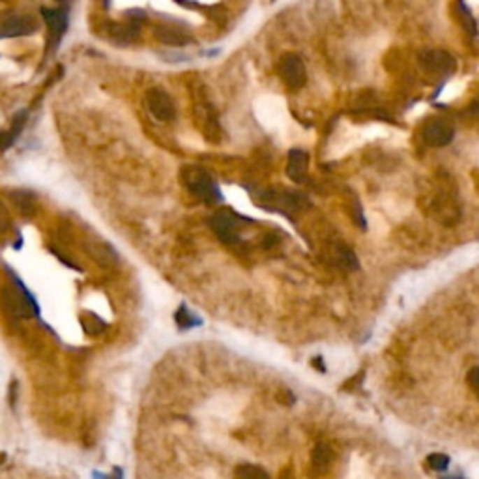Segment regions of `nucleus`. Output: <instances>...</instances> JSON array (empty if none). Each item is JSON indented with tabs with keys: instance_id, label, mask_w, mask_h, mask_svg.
I'll use <instances>...</instances> for the list:
<instances>
[{
	"instance_id": "f257e3e1",
	"label": "nucleus",
	"mask_w": 479,
	"mask_h": 479,
	"mask_svg": "<svg viewBox=\"0 0 479 479\" xmlns=\"http://www.w3.org/2000/svg\"><path fill=\"white\" fill-rule=\"evenodd\" d=\"M15 283L17 287L8 285L0 290V309L12 318H27L40 313V307L36 306L34 298L24 289L23 283L19 279H15Z\"/></svg>"
},
{
	"instance_id": "f03ea898",
	"label": "nucleus",
	"mask_w": 479,
	"mask_h": 479,
	"mask_svg": "<svg viewBox=\"0 0 479 479\" xmlns=\"http://www.w3.org/2000/svg\"><path fill=\"white\" fill-rule=\"evenodd\" d=\"M182 182L187 190L195 196H199L204 202H220L221 196L220 185L215 184L214 176L206 171V169L196 167V165H187L182 169Z\"/></svg>"
},
{
	"instance_id": "7ed1b4c3",
	"label": "nucleus",
	"mask_w": 479,
	"mask_h": 479,
	"mask_svg": "<svg viewBox=\"0 0 479 479\" xmlns=\"http://www.w3.org/2000/svg\"><path fill=\"white\" fill-rule=\"evenodd\" d=\"M423 143L433 148H444L455 139V127L444 118H429L420 129Z\"/></svg>"
},
{
	"instance_id": "20e7f679",
	"label": "nucleus",
	"mask_w": 479,
	"mask_h": 479,
	"mask_svg": "<svg viewBox=\"0 0 479 479\" xmlns=\"http://www.w3.org/2000/svg\"><path fill=\"white\" fill-rule=\"evenodd\" d=\"M210 227L223 243H236L240 238L242 221L231 210H220L210 217Z\"/></svg>"
},
{
	"instance_id": "39448f33",
	"label": "nucleus",
	"mask_w": 479,
	"mask_h": 479,
	"mask_svg": "<svg viewBox=\"0 0 479 479\" xmlns=\"http://www.w3.org/2000/svg\"><path fill=\"white\" fill-rule=\"evenodd\" d=\"M279 73H281V79L285 81V85L290 88V90H300L303 88V85L307 83V70L306 64L301 60V57L294 55V52H289L281 58L279 62Z\"/></svg>"
},
{
	"instance_id": "423d86ee",
	"label": "nucleus",
	"mask_w": 479,
	"mask_h": 479,
	"mask_svg": "<svg viewBox=\"0 0 479 479\" xmlns=\"http://www.w3.org/2000/svg\"><path fill=\"white\" fill-rule=\"evenodd\" d=\"M41 15H43V21L49 29V51H55L66 34V30H68V23H70L68 10L64 6L41 8Z\"/></svg>"
},
{
	"instance_id": "0eeeda50",
	"label": "nucleus",
	"mask_w": 479,
	"mask_h": 479,
	"mask_svg": "<svg viewBox=\"0 0 479 479\" xmlns=\"http://www.w3.org/2000/svg\"><path fill=\"white\" fill-rule=\"evenodd\" d=\"M146 107L152 113V116L159 122H171L176 116L173 98L163 88H150L146 92Z\"/></svg>"
},
{
	"instance_id": "6e6552de",
	"label": "nucleus",
	"mask_w": 479,
	"mask_h": 479,
	"mask_svg": "<svg viewBox=\"0 0 479 479\" xmlns=\"http://www.w3.org/2000/svg\"><path fill=\"white\" fill-rule=\"evenodd\" d=\"M420 64L429 71V73H436V76L450 77L457 68V62L453 55L440 49H431V51L422 52Z\"/></svg>"
},
{
	"instance_id": "1a4fd4ad",
	"label": "nucleus",
	"mask_w": 479,
	"mask_h": 479,
	"mask_svg": "<svg viewBox=\"0 0 479 479\" xmlns=\"http://www.w3.org/2000/svg\"><path fill=\"white\" fill-rule=\"evenodd\" d=\"M38 24L30 15H13L0 23V38H19L34 34Z\"/></svg>"
},
{
	"instance_id": "9d476101",
	"label": "nucleus",
	"mask_w": 479,
	"mask_h": 479,
	"mask_svg": "<svg viewBox=\"0 0 479 479\" xmlns=\"http://www.w3.org/2000/svg\"><path fill=\"white\" fill-rule=\"evenodd\" d=\"M85 249H87V253L90 255L99 266H103V268H115V266L118 264V253L110 248L109 243L103 242V240H99V238H94V240L85 243Z\"/></svg>"
},
{
	"instance_id": "9b49d317",
	"label": "nucleus",
	"mask_w": 479,
	"mask_h": 479,
	"mask_svg": "<svg viewBox=\"0 0 479 479\" xmlns=\"http://www.w3.org/2000/svg\"><path fill=\"white\" fill-rule=\"evenodd\" d=\"M307 167H309V156L300 148H292L289 152V162H287V174L290 180H294L298 184L306 182Z\"/></svg>"
},
{
	"instance_id": "f8f14e48",
	"label": "nucleus",
	"mask_w": 479,
	"mask_h": 479,
	"mask_svg": "<svg viewBox=\"0 0 479 479\" xmlns=\"http://www.w3.org/2000/svg\"><path fill=\"white\" fill-rule=\"evenodd\" d=\"M156 38L162 41L163 45L169 47H184L190 41V36L178 27H173V24H159L156 29Z\"/></svg>"
},
{
	"instance_id": "ddd939ff",
	"label": "nucleus",
	"mask_w": 479,
	"mask_h": 479,
	"mask_svg": "<svg viewBox=\"0 0 479 479\" xmlns=\"http://www.w3.org/2000/svg\"><path fill=\"white\" fill-rule=\"evenodd\" d=\"M109 36L118 43H131L139 38V23L126 21V23H110Z\"/></svg>"
},
{
	"instance_id": "4468645a",
	"label": "nucleus",
	"mask_w": 479,
	"mask_h": 479,
	"mask_svg": "<svg viewBox=\"0 0 479 479\" xmlns=\"http://www.w3.org/2000/svg\"><path fill=\"white\" fill-rule=\"evenodd\" d=\"M311 461L313 466L317 468V470H326L331 464V461H334V451H331V448L328 444L315 445V450L311 453Z\"/></svg>"
},
{
	"instance_id": "2eb2a0df",
	"label": "nucleus",
	"mask_w": 479,
	"mask_h": 479,
	"mask_svg": "<svg viewBox=\"0 0 479 479\" xmlns=\"http://www.w3.org/2000/svg\"><path fill=\"white\" fill-rule=\"evenodd\" d=\"M335 259H337L341 268H345V270H348V271L359 270L358 257H356V253H354L350 248H347V245H339V248L335 249Z\"/></svg>"
},
{
	"instance_id": "dca6fc26",
	"label": "nucleus",
	"mask_w": 479,
	"mask_h": 479,
	"mask_svg": "<svg viewBox=\"0 0 479 479\" xmlns=\"http://www.w3.org/2000/svg\"><path fill=\"white\" fill-rule=\"evenodd\" d=\"M10 199H12L13 204L17 206L19 212L23 215H27V217H30V215L36 212L34 199H32V195H29V193H24V191H12V193H10Z\"/></svg>"
},
{
	"instance_id": "f3484780",
	"label": "nucleus",
	"mask_w": 479,
	"mask_h": 479,
	"mask_svg": "<svg viewBox=\"0 0 479 479\" xmlns=\"http://www.w3.org/2000/svg\"><path fill=\"white\" fill-rule=\"evenodd\" d=\"M81 326L88 335H99L107 329V324H105L98 315H94V313H83Z\"/></svg>"
},
{
	"instance_id": "a211bd4d",
	"label": "nucleus",
	"mask_w": 479,
	"mask_h": 479,
	"mask_svg": "<svg viewBox=\"0 0 479 479\" xmlns=\"http://www.w3.org/2000/svg\"><path fill=\"white\" fill-rule=\"evenodd\" d=\"M234 479H270L268 472L255 464H242L236 468Z\"/></svg>"
},
{
	"instance_id": "6ab92c4d",
	"label": "nucleus",
	"mask_w": 479,
	"mask_h": 479,
	"mask_svg": "<svg viewBox=\"0 0 479 479\" xmlns=\"http://www.w3.org/2000/svg\"><path fill=\"white\" fill-rule=\"evenodd\" d=\"M457 10H459V15H461L462 24H464V30H466L468 34L470 36L478 34V24H476V19L472 17V13L468 12V8L464 6L462 2H459V4H457Z\"/></svg>"
},
{
	"instance_id": "aec40b11",
	"label": "nucleus",
	"mask_w": 479,
	"mask_h": 479,
	"mask_svg": "<svg viewBox=\"0 0 479 479\" xmlns=\"http://www.w3.org/2000/svg\"><path fill=\"white\" fill-rule=\"evenodd\" d=\"M174 320H176V324H178L182 329H190V328H193V326H199V324H201V320H195V318H193V315H191V313L187 311L184 306L180 307L178 311H176V315H174Z\"/></svg>"
},
{
	"instance_id": "412c9836",
	"label": "nucleus",
	"mask_w": 479,
	"mask_h": 479,
	"mask_svg": "<svg viewBox=\"0 0 479 479\" xmlns=\"http://www.w3.org/2000/svg\"><path fill=\"white\" fill-rule=\"evenodd\" d=\"M429 466L436 470V472H445L450 468V457L444 455V453H431L427 457Z\"/></svg>"
},
{
	"instance_id": "4be33fe9",
	"label": "nucleus",
	"mask_w": 479,
	"mask_h": 479,
	"mask_svg": "<svg viewBox=\"0 0 479 479\" xmlns=\"http://www.w3.org/2000/svg\"><path fill=\"white\" fill-rule=\"evenodd\" d=\"M466 382L470 389L473 392V395L479 399V367H472V369L468 371Z\"/></svg>"
},
{
	"instance_id": "5701e85b",
	"label": "nucleus",
	"mask_w": 479,
	"mask_h": 479,
	"mask_svg": "<svg viewBox=\"0 0 479 479\" xmlns=\"http://www.w3.org/2000/svg\"><path fill=\"white\" fill-rule=\"evenodd\" d=\"M10 227V217H8L6 208L0 204V232H4Z\"/></svg>"
},
{
	"instance_id": "b1692460",
	"label": "nucleus",
	"mask_w": 479,
	"mask_h": 479,
	"mask_svg": "<svg viewBox=\"0 0 479 479\" xmlns=\"http://www.w3.org/2000/svg\"><path fill=\"white\" fill-rule=\"evenodd\" d=\"M94 478L96 479H122V470L120 468H115V470H113V473H110V476H107V478H105V476H101V473H94Z\"/></svg>"
},
{
	"instance_id": "393cba45",
	"label": "nucleus",
	"mask_w": 479,
	"mask_h": 479,
	"mask_svg": "<svg viewBox=\"0 0 479 479\" xmlns=\"http://www.w3.org/2000/svg\"><path fill=\"white\" fill-rule=\"evenodd\" d=\"M313 367H317L318 371H326V367H324V364H322V358H315L313 359Z\"/></svg>"
},
{
	"instance_id": "a878e982",
	"label": "nucleus",
	"mask_w": 479,
	"mask_h": 479,
	"mask_svg": "<svg viewBox=\"0 0 479 479\" xmlns=\"http://www.w3.org/2000/svg\"><path fill=\"white\" fill-rule=\"evenodd\" d=\"M442 479H462V478H455V476H450V478H442Z\"/></svg>"
}]
</instances>
